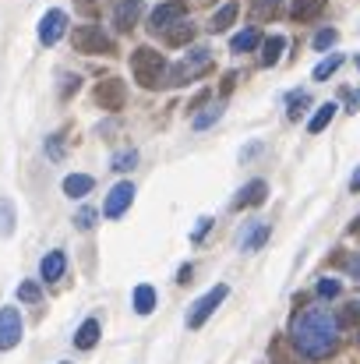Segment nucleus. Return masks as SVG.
Masks as SVG:
<instances>
[{
    "instance_id": "36",
    "label": "nucleus",
    "mask_w": 360,
    "mask_h": 364,
    "mask_svg": "<svg viewBox=\"0 0 360 364\" xmlns=\"http://www.w3.org/2000/svg\"><path fill=\"white\" fill-rule=\"evenodd\" d=\"M209 227H212V220H209V216H205V220H198V227H195V234H191V241L198 244V241H202V237H205V234H209Z\"/></svg>"
},
{
    "instance_id": "23",
    "label": "nucleus",
    "mask_w": 360,
    "mask_h": 364,
    "mask_svg": "<svg viewBox=\"0 0 360 364\" xmlns=\"http://www.w3.org/2000/svg\"><path fill=\"white\" fill-rule=\"evenodd\" d=\"M258 43H261L258 28H244V32H237V36L230 39V50H234V53H247V50H254Z\"/></svg>"
},
{
    "instance_id": "20",
    "label": "nucleus",
    "mask_w": 360,
    "mask_h": 364,
    "mask_svg": "<svg viewBox=\"0 0 360 364\" xmlns=\"http://www.w3.org/2000/svg\"><path fill=\"white\" fill-rule=\"evenodd\" d=\"M336 114H339V107H336V103H322V107L315 110V117L307 121V131H311V134H322V131L332 124V117H336Z\"/></svg>"
},
{
    "instance_id": "41",
    "label": "nucleus",
    "mask_w": 360,
    "mask_h": 364,
    "mask_svg": "<svg viewBox=\"0 0 360 364\" xmlns=\"http://www.w3.org/2000/svg\"><path fill=\"white\" fill-rule=\"evenodd\" d=\"M350 234H360V216L354 220V223H350Z\"/></svg>"
},
{
    "instance_id": "26",
    "label": "nucleus",
    "mask_w": 360,
    "mask_h": 364,
    "mask_svg": "<svg viewBox=\"0 0 360 364\" xmlns=\"http://www.w3.org/2000/svg\"><path fill=\"white\" fill-rule=\"evenodd\" d=\"M336 322H339V329H354V326H360V301L343 304L339 315H336Z\"/></svg>"
},
{
    "instance_id": "28",
    "label": "nucleus",
    "mask_w": 360,
    "mask_h": 364,
    "mask_svg": "<svg viewBox=\"0 0 360 364\" xmlns=\"http://www.w3.org/2000/svg\"><path fill=\"white\" fill-rule=\"evenodd\" d=\"M39 297H43V290H39V283H32V279H25V283L18 287V301H21V304H39Z\"/></svg>"
},
{
    "instance_id": "6",
    "label": "nucleus",
    "mask_w": 360,
    "mask_h": 364,
    "mask_svg": "<svg viewBox=\"0 0 360 364\" xmlns=\"http://www.w3.org/2000/svg\"><path fill=\"white\" fill-rule=\"evenodd\" d=\"M64 32H67V11L50 7V11L39 18V43H43V46H53V43H60Z\"/></svg>"
},
{
    "instance_id": "5",
    "label": "nucleus",
    "mask_w": 360,
    "mask_h": 364,
    "mask_svg": "<svg viewBox=\"0 0 360 364\" xmlns=\"http://www.w3.org/2000/svg\"><path fill=\"white\" fill-rule=\"evenodd\" d=\"M227 294H230V287H227V283H216L209 294H202V297L191 304V311H187V329H202V326L209 322V315L227 301Z\"/></svg>"
},
{
    "instance_id": "17",
    "label": "nucleus",
    "mask_w": 360,
    "mask_h": 364,
    "mask_svg": "<svg viewBox=\"0 0 360 364\" xmlns=\"http://www.w3.org/2000/svg\"><path fill=\"white\" fill-rule=\"evenodd\" d=\"M92 188H96V177H89V173H67L64 177V195L67 198H85Z\"/></svg>"
},
{
    "instance_id": "16",
    "label": "nucleus",
    "mask_w": 360,
    "mask_h": 364,
    "mask_svg": "<svg viewBox=\"0 0 360 364\" xmlns=\"http://www.w3.org/2000/svg\"><path fill=\"white\" fill-rule=\"evenodd\" d=\"M156 301H159L156 287H152V283H138V287H134V297H131V308H134L138 315H152Z\"/></svg>"
},
{
    "instance_id": "37",
    "label": "nucleus",
    "mask_w": 360,
    "mask_h": 364,
    "mask_svg": "<svg viewBox=\"0 0 360 364\" xmlns=\"http://www.w3.org/2000/svg\"><path fill=\"white\" fill-rule=\"evenodd\" d=\"M209 96H212V92H209V89H202V92H198V96H195V100L187 103V114H195V110H198V107H202V103H205Z\"/></svg>"
},
{
    "instance_id": "8",
    "label": "nucleus",
    "mask_w": 360,
    "mask_h": 364,
    "mask_svg": "<svg viewBox=\"0 0 360 364\" xmlns=\"http://www.w3.org/2000/svg\"><path fill=\"white\" fill-rule=\"evenodd\" d=\"M21 311L18 308H0V350H14L21 343Z\"/></svg>"
},
{
    "instance_id": "14",
    "label": "nucleus",
    "mask_w": 360,
    "mask_h": 364,
    "mask_svg": "<svg viewBox=\"0 0 360 364\" xmlns=\"http://www.w3.org/2000/svg\"><path fill=\"white\" fill-rule=\"evenodd\" d=\"M195 25L187 21V18H180V21H173L170 28H163V39L170 43V46H187V43H195Z\"/></svg>"
},
{
    "instance_id": "27",
    "label": "nucleus",
    "mask_w": 360,
    "mask_h": 364,
    "mask_svg": "<svg viewBox=\"0 0 360 364\" xmlns=\"http://www.w3.org/2000/svg\"><path fill=\"white\" fill-rule=\"evenodd\" d=\"M14 205H11V198H0V237H11L14 234Z\"/></svg>"
},
{
    "instance_id": "30",
    "label": "nucleus",
    "mask_w": 360,
    "mask_h": 364,
    "mask_svg": "<svg viewBox=\"0 0 360 364\" xmlns=\"http://www.w3.org/2000/svg\"><path fill=\"white\" fill-rule=\"evenodd\" d=\"M219 117H223V107L216 103V107H209L205 114H198V117H195V131H209V127L219 121Z\"/></svg>"
},
{
    "instance_id": "2",
    "label": "nucleus",
    "mask_w": 360,
    "mask_h": 364,
    "mask_svg": "<svg viewBox=\"0 0 360 364\" xmlns=\"http://www.w3.org/2000/svg\"><path fill=\"white\" fill-rule=\"evenodd\" d=\"M131 75L141 89H156L163 85V75H166V57L152 46H138L131 53Z\"/></svg>"
},
{
    "instance_id": "21",
    "label": "nucleus",
    "mask_w": 360,
    "mask_h": 364,
    "mask_svg": "<svg viewBox=\"0 0 360 364\" xmlns=\"http://www.w3.org/2000/svg\"><path fill=\"white\" fill-rule=\"evenodd\" d=\"M329 0H293V7H290V14L297 18V21H311V18H318L322 14V7H325Z\"/></svg>"
},
{
    "instance_id": "22",
    "label": "nucleus",
    "mask_w": 360,
    "mask_h": 364,
    "mask_svg": "<svg viewBox=\"0 0 360 364\" xmlns=\"http://www.w3.org/2000/svg\"><path fill=\"white\" fill-rule=\"evenodd\" d=\"M237 11H240V7L234 4V0H230V4H223V7H219V11L212 14V21H209V32H227V28L234 25Z\"/></svg>"
},
{
    "instance_id": "18",
    "label": "nucleus",
    "mask_w": 360,
    "mask_h": 364,
    "mask_svg": "<svg viewBox=\"0 0 360 364\" xmlns=\"http://www.w3.org/2000/svg\"><path fill=\"white\" fill-rule=\"evenodd\" d=\"M96 343H99V318H85L78 326V333H75V347L78 350H92Z\"/></svg>"
},
{
    "instance_id": "42",
    "label": "nucleus",
    "mask_w": 360,
    "mask_h": 364,
    "mask_svg": "<svg viewBox=\"0 0 360 364\" xmlns=\"http://www.w3.org/2000/svg\"><path fill=\"white\" fill-rule=\"evenodd\" d=\"M202 4H212V0H202Z\"/></svg>"
},
{
    "instance_id": "38",
    "label": "nucleus",
    "mask_w": 360,
    "mask_h": 364,
    "mask_svg": "<svg viewBox=\"0 0 360 364\" xmlns=\"http://www.w3.org/2000/svg\"><path fill=\"white\" fill-rule=\"evenodd\" d=\"M191 276H195V265H184V269L177 272V283H191Z\"/></svg>"
},
{
    "instance_id": "34",
    "label": "nucleus",
    "mask_w": 360,
    "mask_h": 364,
    "mask_svg": "<svg viewBox=\"0 0 360 364\" xmlns=\"http://www.w3.org/2000/svg\"><path fill=\"white\" fill-rule=\"evenodd\" d=\"M336 39H339V32H336V28H322V32L315 36V50H329Z\"/></svg>"
},
{
    "instance_id": "13",
    "label": "nucleus",
    "mask_w": 360,
    "mask_h": 364,
    "mask_svg": "<svg viewBox=\"0 0 360 364\" xmlns=\"http://www.w3.org/2000/svg\"><path fill=\"white\" fill-rule=\"evenodd\" d=\"M265 195H268V184H265V181H247V184L237 191V198H234V209H244V205H261V202H265Z\"/></svg>"
},
{
    "instance_id": "19",
    "label": "nucleus",
    "mask_w": 360,
    "mask_h": 364,
    "mask_svg": "<svg viewBox=\"0 0 360 364\" xmlns=\"http://www.w3.org/2000/svg\"><path fill=\"white\" fill-rule=\"evenodd\" d=\"M283 50H286V36H268L261 43V68H272L283 60Z\"/></svg>"
},
{
    "instance_id": "29",
    "label": "nucleus",
    "mask_w": 360,
    "mask_h": 364,
    "mask_svg": "<svg viewBox=\"0 0 360 364\" xmlns=\"http://www.w3.org/2000/svg\"><path fill=\"white\" fill-rule=\"evenodd\" d=\"M254 18H276L283 11V0H254Z\"/></svg>"
},
{
    "instance_id": "11",
    "label": "nucleus",
    "mask_w": 360,
    "mask_h": 364,
    "mask_svg": "<svg viewBox=\"0 0 360 364\" xmlns=\"http://www.w3.org/2000/svg\"><path fill=\"white\" fill-rule=\"evenodd\" d=\"M141 18V0H114V25L120 32H131Z\"/></svg>"
},
{
    "instance_id": "35",
    "label": "nucleus",
    "mask_w": 360,
    "mask_h": 364,
    "mask_svg": "<svg viewBox=\"0 0 360 364\" xmlns=\"http://www.w3.org/2000/svg\"><path fill=\"white\" fill-rule=\"evenodd\" d=\"M46 152H50V159H60V156H64V145H60V134H53V138H46Z\"/></svg>"
},
{
    "instance_id": "3",
    "label": "nucleus",
    "mask_w": 360,
    "mask_h": 364,
    "mask_svg": "<svg viewBox=\"0 0 360 364\" xmlns=\"http://www.w3.org/2000/svg\"><path fill=\"white\" fill-rule=\"evenodd\" d=\"M209 68H212V50H209V46H195L180 64H173V68L163 75V85H170V89H173V85H187V82H195L198 75H205Z\"/></svg>"
},
{
    "instance_id": "43",
    "label": "nucleus",
    "mask_w": 360,
    "mask_h": 364,
    "mask_svg": "<svg viewBox=\"0 0 360 364\" xmlns=\"http://www.w3.org/2000/svg\"><path fill=\"white\" fill-rule=\"evenodd\" d=\"M357 343H360V333H357Z\"/></svg>"
},
{
    "instance_id": "4",
    "label": "nucleus",
    "mask_w": 360,
    "mask_h": 364,
    "mask_svg": "<svg viewBox=\"0 0 360 364\" xmlns=\"http://www.w3.org/2000/svg\"><path fill=\"white\" fill-rule=\"evenodd\" d=\"M71 43L78 53H89V57H114L117 53V43L103 32V25H75Z\"/></svg>"
},
{
    "instance_id": "39",
    "label": "nucleus",
    "mask_w": 360,
    "mask_h": 364,
    "mask_svg": "<svg viewBox=\"0 0 360 364\" xmlns=\"http://www.w3.org/2000/svg\"><path fill=\"white\" fill-rule=\"evenodd\" d=\"M82 14H96V0H75Z\"/></svg>"
},
{
    "instance_id": "24",
    "label": "nucleus",
    "mask_w": 360,
    "mask_h": 364,
    "mask_svg": "<svg viewBox=\"0 0 360 364\" xmlns=\"http://www.w3.org/2000/svg\"><path fill=\"white\" fill-rule=\"evenodd\" d=\"M339 68H343V53H332V57H325V60L315 68V75H311V78H315V82H325V78H332Z\"/></svg>"
},
{
    "instance_id": "45",
    "label": "nucleus",
    "mask_w": 360,
    "mask_h": 364,
    "mask_svg": "<svg viewBox=\"0 0 360 364\" xmlns=\"http://www.w3.org/2000/svg\"><path fill=\"white\" fill-rule=\"evenodd\" d=\"M357 68H360V60H357Z\"/></svg>"
},
{
    "instance_id": "44",
    "label": "nucleus",
    "mask_w": 360,
    "mask_h": 364,
    "mask_svg": "<svg viewBox=\"0 0 360 364\" xmlns=\"http://www.w3.org/2000/svg\"><path fill=\"white\" fill-rule=\"evenodd\" d=\"M60 364H67V361H60Z\"/></svg>"
},
{
    "instance_id": "25",
    "label": "nucleus",
    "mask_w": 360,
    "mask_h": 364,
    "mask_svg": "<svg viewBox=\"0 0 360 364\" xmlns=\"http://www.w3.org/2000/svg\"><path fill=\"white\" fill-rule=\"evenodd\" d=\"M311 107V96L307 92H290V100H286V117L290 121H300V114Z\"/></svg>"
},
{
    "instance_id": "31",
    "label": "nucleus",
    "mask_w": 360,
    "mask_h": 364,
    "mask_svg": "<svg viewBox=\"0 0 360 364\" xmlns=\"http://www.w3.org/2000/svg\"><path fill=\"white\" fill-rule=\"evenodd\" d=\"M134 163H138V152H134V149H124V152H117V156L110 159V166H114L117 173H127Z\"/></svg>"
},
{
    "instance_id": "15",
    "label": "nucleus",
    "mask_w": 360,
    "mask_h": 364,
    "mask_svg": "<svg viewBox=\"0 0 360 364\" xmlns=\"http://www.w3.org/2000/svg\"><path fill=\"white\" fill-rule=\"evenodd\" d=\"M268 237H272V227H268V223H251V227L240 234V247H244L247 255H254Z\"/></svg>"
},
{
    "instance_id": "1",
    "label": "nucleus",
    "mask_w": 360,
    "mask_h": 364,
    "mask_svg": "<svg viewBox=\"0 0 360 364\" xmlns=\"http://www.w3.org/2000/svg\"><path fill=\"white\" fill-rule=\"evenodd\" d=\"M290 340H293V347L304 358L322 361V358L339 350V322H336V315L329 308L297 311L293 322H290Z\"/></svg>"
},
{
    "instance_id": "7",
    "label": "nucleus",
    "mask_w": 360,
    "mask_h": 364,
    "mask_svg": "<svg viewBox=\"0 0 360 364\" xmlns=\"http://www.w3.org/2000/svg\"><path fill=\"white\" fill-rule=\"evenodd\" d=\"M131 202H134V184L131 181H120L110 188V195H107V202H103V216L107 220H120L127 209H131Z\"/></svg>"
},
{
    "instance_id": "10",
    "label": "nucleus",
    "mask_w": 360,
    "mask_h": 364,
    "mask_svg": "<svg viewBox=\"0 0 360 364\" xmlns=\"http://www.w3.org/2000/svg\"><path fill=\"white\" fill-rule=\"evenodd\" d=\"M180 18H187V4H184V0H166V4H159V7L152 11L148 28L159 36L163 28H170V25H173V21H180Z\"/></svg>"
},
{
    "instance_id": "9",
    "label": "nucleus",
    "mask_w": 360,
    "mask_h": 364,
    "mask_svg": "<svg viewBox=\"0 0 360 364\" xmlns=\"http://www.w3.org/2000/svg\"><path fill=\"white\" fill-rule=\"evenodd\" d=\"M124 100H127V89H124L120 78H103V82L96 85V103H99L103 110L117 114V110H124Z\"/></svg>"
},
{
    "instance_id": "12",
    "label": "nucleus",
    "mask_w": 360,
    "mask_h": 364,
    "mask_svg": "<svg viewBox=\"0 0 360 364\" xmlns=\"http://www.w3.org/2000/svg\"><path fill=\"white\" fill-rule=\"evenodd\" d=\"M64 269H67V255L64 251H46L43 262H39V279L43 283H57L64 276Z\"/></svg>"
},
{
    "instance_id": "33",
    "label": "nucleus",
    "mask_w": 360,
    "mask_h": 364,
    "mask_svg": "<svg viewBox=\"0 0 360 364\" xmlns=\"http://www.w3.org/2000/svg\"><path fill=\"white\" fill-rule=\"evenodd\" d=\"M96 216H99V213L85 205V209H82V213L75 216V227H78V230H92V227H96Z\"/></svg>"
},
{
    "instance_id": "40",
    "label": "nucleus",
    "mask_w": 360,
    "mask_h": 364,
    "mask_svg": "<svg viewBox=\"0 0 360 364\" xmlns=\"http://www.w3.org/2000/svg\"><path fill=\"white\" fill-rule=\"evenodd\" d=\"M350 191H354V195H357V191H360V166H357V170H354V177H350Z\"/></svg>"
},
{
    "instance_id": "32",
    "label": "nucleus",
    "mask_w": 360,
    "mask_h": 364,
    "mask_svg": "<svg viewBox=\"0 0 360 364\" xmlns=\"http://www.w3.org/2000/svg\"><path fill=\"white\" fill-rule=\"evenodd\" d=\"M339 290H343V283H339V279H332V276L318 279V297H339Z\"/></svg>"
}]
</instances>
